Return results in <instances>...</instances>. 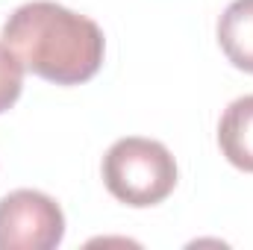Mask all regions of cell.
<instances>
[{
	"label": "cell",
	"mask_w": 253,
	"mask_h": 250,
	"mask_svg": "<svg viewBox=\"0 0 253 250\" xmlns=\"http://www.w3.org/2000/svg\"><path fill=\"white\" fill-rule=\"evenodd\" d=\"M0 39L21 59L24 71L56 85H80L91 80L106 53L100 27L53 0L18 6L3 24Z\"/></svg>",
	"instance_id": "obj_1"
},
{
	"label": "cell",
	"mask_w": 253,
	"mask_h": 250,
	"mask_svg": "<svg viewBox=\"0 0 253 250\" xmlns=\"http://www.w3.org/2000/svg\"><path fill=\"white\" fill-rule=\"evenodd\" d=\"M103 183L126 206H156L177 186V162L153 138H121L103 156Z\"/></svg>",
	"instance_id": "obj_2"
},
{
	"label": "cell",
	"mask_w": 253,
	"mask_h": 250,
	"mask_svg": "<svg viewBox=\"0 0 253 250\" xmlns=\"http://www.w3.org/2000/svg\"><path fill=\"white\" fill-rule=\"evenodd\" d=\"M62 236L65 215L53 197L18 188L0 200V250H53Z\"/></svg>",
	"instance_id": "obj_3"
},
{
	"label": "cell",
	"mask_w": 253,
	"mask_h": 250,
	"mask_svg": "<svg viewBox=\"0 0 253 250\" xmlns=\"http://www.w3.org/2000/svg\"><path fill=\"white\" fill-rule=\"evenodd\" d=\"M218 144L230 165L253 174V94L233 100L218 124Z\"/></svg>",
	"instance_id": "obj_4"
},
{
	"label": "cell",
	"mask_w": 253,
	"mask_h": 250,
	"mask_svg": "<svg viewBox=\"0 0 253 250\" xmlns=\"http://www.w3.org/2000/svg\"><path fill=\"white\" fill-rule=\"evenodd\" d=\"M218 42L227 59L253 74V0H233L218 21Z\"/></svg>",
	"instance_id": "obj_5"
},
{
	"label": "cell",
	"mask_w": 253,
	"mask_h": 250,
	"mask_svg": "<svg viewBox=\"0 0 253 250\" xmlns=\"http://www.w3.org/2000/svg\"><path fill=\"white\" fill-rule=\"evenodd\" d=\"M21 88H24V65L6 44H0V115L15 106Z\"/></svg>",
	"instance_id": "obj_6"
}]
</instances>
